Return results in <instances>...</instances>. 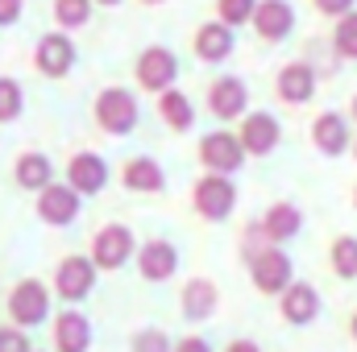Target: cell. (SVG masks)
Returning <instances> with one entry per match:
<instances>
[{
	"label": "cell",
	"instance_id": "1",
	"mask_svg": "<svg viewBox=\"0 0 357 352\" xmlns=\"http://www.w3.org/2000/svg\"><path fill=\"white\" fill-rule=\"evenodd\" d=\"M250 273H254V286L262 294H282L291 286V257L278 245H266L250 257Z\"/></svg>",
	"mask_w": 357,
	"mask_h": 352
},
{
	"label": "cell",
	"instance_id": "2",
	"mask_svg": "<svg viewBox=\"0 0 357 352\" xmlns=\"http://www.w3.org/2000/svg\"><path fill=\"white\" fill-rule=\"evenodd\" d=\"M354 120L341 116V112H320L312 120V145L324 154V158H341L345 150H354Z\"/></svg>",
	"mask_w": 357,
	"mask_h": 352
},
{
	"label": "cell",
	"instance_id": "3",
	"mask_svg": "<svg viewBox=\"0 0 357 352\" xmlns=\"http://www.w3.org/2000/svg\"><path fill=\"white\" fill-rule=\"evenodd\" d=\"M199 158H204V166H208L212 175H233V170H241V162H245V145H241V137H233V133H208V137L199 141Z\"/></svg>",
	"mask_w": 357,
	"mask_h": 352
},
{
	"label": "cell",
	"instance_id": "4",
	"mask_svg": "<svg viewBox=\"0 0 357 352\" xmlns=\"http://www.w3.org/2000/svg\"><path fill=\"white\" fill-rule=\"evenodd\" d=\"M233 203H237V191H233L229 175H208L195 182V211L204 220H225L233 211Z\"/></svg>",
	"mask_w": 357,
	"mask_h": 352
},
{
	"label": "cell",
	"instance_id": "5",
	"mask_svg": "<svg viewBox=\"0 0 357 352\" xmlns=\"http://www.w3.org/2000/svg\"><path fill=\"white\" fill-rule=\"evenodd\" d=\"M278 311H282V319L295 323V328L312 323V319L320 315V294H316V286H312V282H291V286L278 294Z\"/></svg>",
	"mask_w": 357,
	"mask_h": 352
},
{
	"label": "cell",
	"instance_id": "6",
	"mask_svg": "<svg viewBox=\"0 0 357 352\" xmlns=\"http://www.w3.org/2000/svg\"><path fill=\"white\" fill-rule=\"evenodd\" d=\"M237 137H241L245 154H258V158H266V154H274V150H278V141H282V129H278V120H274L270 112H250Z\"/></svg>",
	"mask_w": 357,
	"mask_h": 352
},
{
	"label": "cell",
	"instance_id": "7",
	"mask_svg": "<svg viewBox=\"0 0 357 352\" xmlns=\"http://www.w3.org/2000/svg\"><path fill=\"white\" fill-rule=\"evenodd\" d=\"M96 116H100V125H104L108 133H129V129L137 125V104H133V95H129V91L112 88V91H104V95H100Z\"/></svg>",
	"mask_w": 357,
	"mask_h": 352
},
{
	"label": "cell",
	"instance_id": "8",
	"mask_svg": "<svg viewBox=\"0 0 357 352\" xmlns=\"http://www.w3.org/2000/svg\"><path fill=\"white\" fill-rule=\"evenodd\" d=\"M274 91H278V99L291 104V108L307 104V99L316 95V71H312V63H287V67L278 71Z\"/></svg>",
	"mask_w": 357,
	"mask_h": 352
},
{
	"label": "cell",
	"instance_id": "9",
	"mask_svg": "<svg viewBox=\"0 0 357 352\" xmlns=\"http://www.w3.org/2000/svg\"><path fill=\"white\" fill-rule=\"evenodd\" d=\"M254 29L262 42H282L295 29V8L287 0H258L254 8Z\"/></svg>",
	"mask_w": 357,
	"mask_h": 352
},
{
	"label": "cell",
	"instance_id": "10",
	"mask_svg": "<svg viewBox=\"0 0 357 352\" xmlns=\"http://www.w3.org/2000/svg\"><path fill=\"white\" fill-rule=\"evenodd\" d=\"M299 228H303V211L295 203H274V207H266V216L258 224V232L266 237L270 245H282V241L299 237Z\"/></svg>",
	"mask_w": 357,
	"mask_h": 352
},
{
	"label": "cell",
	"instance_id": "11",
	"mask_svg": "<svg viewBox=\"0 0 357 352\" xmlns=\"http://www.w3.org/2000/svg\"><path fill=\"white\" fill-rule=\"evenodd\" d=\"M175 54L171 50H162V46H154V50H146L142 54V67H137V79L146 83L150 91H162L175 83Z\"/></svg>",
	"mask_w": 357,
	"mask_h": 352
},
{
	"label": "cell",
	"instance_id": "12",
	"mask_svg": "<svg viewBox=\"0 0 357 352\" xmlns=\"http://www.w3.org/2000/svg\"><path fill=\"white\" fill-rule=\"evenodd\" d=\"M8 311H13V319L17 323H42L46 319V290L38 286V282H21L17 290H13V298H8Z\"/></svg>",
	"mask_w": 357,
	"mask_h": 352
},
{
	"label": "cell",
	"instance_id": "13",
	"mask_svg": "<svg viewBox=\"0 0 357 352\" xmlns=\"http://www.w3.org/2000/svg\"><path fill=\"white\" fill-rule=\"evenodd\" d=\"M208 104H212V112H216L220 120H233V116H241V112H245L250 91H245L241 79H216L212 91H208Z\"/></svg>",
	"mask_w": 357,
	"mask_h": 352
},
{
	"label": "cell",
	"instance_id": "14",
	"mask_svg": "<svg viewBox=\"0 0 357 352\" xmlns=\"http://www.w3.org/2000/svg\"><path fill=\"white\" fill-rule=\"evenodd\" d=\"M42 220L50 224H71L75 211H79V199H75V186H42V203H38Z\"/></svg>",
	"mask_w": 357,
	"mask_h": 352
},
{
	"label": "cell",
	"instance_id": "15",
	"mask_svg": "<svg viewBox=\"0 0 357 352\" xmlns=\"http://www.w3.org/2000/svg\"><path fill=\"white\" fill-rule=\"evenodd\" d=\"M91 253H96V265H104V269H116V265L133 253V237H129V228H104V232L96 237Z\"/></svg>",
	"mask_w": 357,
	"mask_h": 352
},
{
	"label": "cell",
	"instance_id": "16",
	"mask_svg": "<svg viewBox=\"0 0 357 352\" xmlns=\"http://www.w3.org/2000/svg\"><path fill=\"white\" fill-rule=\"evenodd\" d=\"M195 50H199L204 63H220V58H229V54H233V29H229L225 21L204 25V29L195 33Z\"/></svg>",
	"mask_w": 357,
	"mask_h": 352
},
{
	"label": "cell",
	"instance_id": "17",
	"mask_svg": "<svg viewBox=\"0 0 357 352\" xmlns=\"http://www.w3.org/2000/svg\"><path fill=\"white\" fill-rule=\"evenodd\" d=\"M71 63H75V50H71V42H67L63 33L42 38V46H38V67H42L46 75H63V71H71Z\"/></svg>",
	"mask_w": 357,
	"mask_h": 352
},
{
	"label": "cell",
	"instance_id": "18",
	"mask_svg": "<svg viewBox=\"0 0 357 352\" xmlns=\"http://www.w3.org/2000/svg\"><path fill=\"white\" fill-rule=\"evenodd\" d=\"M54 282H59V294H63V298H84L88 286H91V262H84V257L63 262L59 273H54Z\"/></svg>",
	"mask_w": 357,
	"mask_h": 352
},
{
	"label": "cell",
	"instance_id": "19",
	"mask_svg": "<svg viewBox=\"0 0 357 352\" xmlns=\"http://www.w3.org/2000/svg\"><path fill=\"white\" fill-rule=\"evenodd\" d=\"M91 340V328L84 315H75V311H67L59 323H54V344H59V352H84Z\"/></svg>",
	"mask_w": 357,
	"mask_h": 352
},
{
	"label": "cell",
	"instance_id": "20",
	"mask_svg": "<svg viewBox=\"0 0 357 352\" xmlns=\"http://www.w3.org/2000/svg\"><path fill=\"white\" fill-rule=\"evenodd\" d=\"M104 178H108V166H104L96 154H79V158L71 162V186H75V191L96 195V191L104 186Z\"/></svg>",
	"mask_w": 357,
	"mask_h": 352
},
{
	"label": "cell",
	"instance_id": "21",
	"mask_svg": "<svg viewBox=\"0 0 357 352\" xmlns=\"http://www.w3.org/2000/svg\"><path fill=\"white\" fill-rule=\"evenodd\" d=\"M328 265H333V273H337L341 282H354L357 278V237L341 232V237L328 245Z\"/></svg>",
	"mask_w": 357,
	"mask_h": 352
},
{
	"label": "cell",
	"instance_id": "22",
	"mask_svg": "<svg viewBox=\"0 0 357 352\" xmlns=\"http://www.w3.org/2000/svg\"><path fill=\"white\" fill-rule=\"evenodd\" d=\"M183 311H187V319H208L212 311H216V286L212 282H191L187 290H183Z\"/></svg>",
	"mask_w": 357,
	"mask_h": 352
},
{
	"label": "cell",
	"instance_id": "23",
	"mask_svg": "<svg viewBox=\"0 0 357 352\" xmlns=\"http://www.w3.org/2000/svg\"><path fill=\"white\" fill-rule=\"evenodd\" d=\"M142 273L146 278H171L175 273V249L167 245V241H150L146 249H142Z\"/></svg>",
	"mask_w": 357,
	"mask_h": 352
},
{
	"label": "cell",
	"instance_id": "24",
	"mask_svg": "<svg viewBox=\"0 0 357 352\" xmlns=\"http://www.w3.org/2000/svg\"><path fill=\"white\" fill-rule=\"evenodd\" d=\"M333 50H337V58L357 63V8L345 13V17H337V25H333Z\"/></svg>",
	"mask_w": 357,
	"mask_h": 352
},
{
	"label": "cell",
	"instance_id": "25",
	"mask_svg": "<svg viewBox=\"0 0 357 352\" xmlns=\"http://www.w3.org/2000/svg\"><path fill=\"white\" fill-rule=\"evenodd\" d=\"M125 186H133V191H158L162 186V170L150 158H137V162L125 166Z\"/></svg>",
	"mask_w": 357,
	"mask_h": 352
},
{
	"label": "cell",
	"instance_id": "26",
	"mask_svg": "<svg viewBox=\"0 0 357 352\" xmlns=\"http://www.w3.org/2000/svg\"><path fill=\"white\" fill-rule=\"evenodd\" d=\"M17 182H21V186H46V182H50V162H46L42 154H25V158L17 162Z\"/></svg>",
	"mask_w": 357,
	"mask_h": 352
},
{
	"label": "cell",
	"instance_id": "27",
	"mask_svg": "<svg viewBox=\"0 0 357 352\" xmlns=\"http://www.w3.org/2000/svg\"><path fill=\"white\" fill-rule=\"evenodd\" d=\"M162 120L171 129H187L191 125V104L183 91H162Z\"/></svg>",
	"mask_w": 357,
	"mask_h": 352
},
{
	"label": "cell",
	"instance_id": "28",
	"mask_svg": "<svg viewBox=\"0 0 357 352\" xmlns=\"http://www.w3.org/2000/svg\"><path fill=\"white\" fill-rule=\"evenodd\" d=\"M254 8H258V0H216V13L229 29L241 21H254Z\"/></svg>",
	"mask_w": 357,
	"mask_h": 352
},
{
	"label": "cell",
	"instance_id": "29",
	"mask_svg": "<svg viewBox=\"0 0 357 352\" xmlns=\"http://www.w3.org/2000/svg\"><path fill=\"white\" fill-rule=\"evenodd\" d=\"M54 17L63 25H84L88 21V0H54Z\"/></svg>",
	"mask_w": 357,
	"mask_h": 352
},
{
	"label": "cell",
	"instance_id": "30",
	"mask_svg": "<svg viewBox=\"0 0 357 352\" xmlns=\"http://www.w3.org/2000/svg\"><path fill=\"white\" fill-rule=\"evenodd\" d=\"M21 112V88L13 79H0V120H13Z\"/></svg>",
	"mask_w": 357,
	"mask_h": 352
},
{
	"label": "cell",
	"instance_id": "31",
	"mask_svg": "<svg viewBox=\"0 0 357 352\" xmlns=\"http://www.w3.org/2000/svg\"><path fill=\"white\" fill-rule=\"evenodd\" d=\"M312 4H316V13H324V17H333V21H337V17L354 13L357 0H312Z\"/></svg>",
	"mask_w": 357,
	"mask_h": 352
},
{
	"label": "cell",
	"instance_id": "32",
	"mask_svg": "<svg viewBox=\"0 0 357 352\" xmlns=\"http://www.w3.org/2000/svg\"><path fill=\"white\" fill-rule=\"evenodd\" d=\"M133 349L137 352H167V336H162V332H142Z\"/></svg>",
	"mask_w": 357,
	"mask_h": 352
},
{
	"label": "cell",
	"instance_id": "33",
	"mask_svg": "<svg viewBox=\"0 0 357 352\" xmlns=\"http://www.w3.org/2000/svg\"><path fill=\"white\" fill-rule=\"evenodd\" d=\"M0 352H29L21 332H0Z\"/></svg>",
	"mask_w": 357,
	"mask_h": 352
},
{
	"label": "cell",
	"instance_id": "34",
	"mask_svg": "<svg viewBox=\"0 0 357 352\" xmlns=\"http://www.w3.org/2000/svg\"><path fill=\"white\" fill-rule=\"evenodd\" d=\"M21 13V0H0V25H13Z\"/></svg>",
	"mask_w": 357,
	"mask_h": 352
},
{
	"label": "cell",
	"instance_id": "35",
	"mask_svg": "<svg viewBox=\"0 0 357 352\" xmlns=\"http://www.w3.org/2000/svg\"><path fill=\"white\" fill-rule=\"evenodd\" d=\"M175 352H212V349H208L204 340H195V336H191V340H183V344H178Z\"/></svg>",
	"mask_w": 357,
	"mask_h": 352
},
{
	"label": "cell",
	"instance_id": "36",
	"mask_svg": "<svg viewBox=\"0 0 357 352\" xmlns=\"http://www.w3.org/2000/svg\"><path fill=\"white\" fill-rule=\"evenodd\" d=\"M229 352H262V349H258L254 340H233V344H229Z\"/></svg>",
	"mask_w": 357,
	"mask_h": 352
},
{
	"label": "cell",
	"instance_id": "37",
	"mask_svg": "<svg viewBox=\"0 0 357 352\" xmlns=\"http://www.w3.org/2000/svg\"><path fill=\"white\" fill-rule=\"evenodd\" d=\"M349 340H354V344H357V311H354V315H349Z\"/></svg>",
	"mask_w": 357,
	"mask_h": 352
},
{
	"label": "cell",
	"instance_id": "38",
	"mask_svg": "<svg viewBox=\"0 0 357 352\" xmlns=\"http://www.w3.org/2000/svg\"><path fill=\"white\" fill-rule=\"evenodd\" d=\"M349 120H354V125H357V95H354V99H349Z\"/></svg>",
	"mask_w": 357,
	"mask_h": 352
},
{
	"label": "cell",
	"instance_id": "39",
	"mask_svg": "<svg viewBox=\"0 0 357 352\" xmlns=\"http://www.w3.org/2000/svg\"><path fill=\"white\" fill-rule=\"evenodd\" d=\"M354 158H357V137H354Z\"/></svg>",
	"mask_w": 357,
	"mask_h": 352
},
{
	"label": "cell",
	"instance_id": "40",
	"mask_svg": "<svg viewBox=\"0 0 357 352\" xmlns=\"http://www.w3.org/2000/svg\"><path fill=\"white\" fill-rule=\"evenodd\" d=\"M354 207H357V186H354Z\"/></svg>",
	"mask_w": 357,
	"mask_h": 352
},
{
	"label": "cell",
	"instance_id": "41",
	"mask_svg": "<svg viewBox=\"0 0 357 352\" xmlns=\"http://www.w3.org/2000/svg\"><path fill=\"white\" fill-rule=\"evenodd\" d=\"M100 4H116V0H100Z\"/></svg>",
	"mask_w": 357,
	"mask_h": 352
},
{
	"label": "cell",
	"instance_id": "42",
	"mask_svg": "<svg viewBox=\"0 0 357 352\" xmlns=\"http://www.w3.org/2000/svg\"><path fill=\"white\" fill-rule=\"evenodd\" d=\"M150 4H154V0H150Z\"/></svg>",
	"mask_w": 357,
	"mask_h": 352
}]
</instances>
